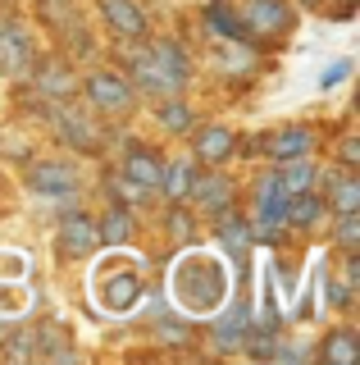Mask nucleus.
Instances as JSON below:
<instances>
[{"instance_id":"1","label":"nucleus","mask_w":360,"mask_h":365,"mask_svg":"<svg viewBox=\"0 0 360 365\" xmlns=\"http://www.w3.org/2000/svg\"><path fill=\"white\" fill-rule=\"evenodd\" d=\"M132 78L142 83V91H155V96H178L192 78V60L183 55L178 41H155L151 51H142L132 60Z\"/></svg>"},{"instance_id":"2","label":"nucleus","mask_w":360,"mask_h":365,"mask_svg":"<svg viewBox=\"0 0 360 365\" xmlns=\"http://www.w3.org/2000/svg\"><path fill=\"white\" fill-rule=\"evenodd\" d=\"M223 292H228V274L206 256H187L183 265L174 269V297L187 302V306H196V311L201 306H215Z\"/></svg>"},{"instance_id":"3","label":"nucleus","mask_w":360,"mask_h":365,"mask_svg":"<svg viewBox=\"0 0 360 365\" xmlns=\"http://www.w3.org/2000/svg\"><path fill=\"white\" fill-rule=\"evenodd\" d=\"M87 101H92L100 114H123L132 106V87H128V78L115 73V68H96V73L87 78Z\"/></svg>"},{"instance_id":"4","label":"nucleus","mask_w":360,"mask_h":365,"mask_svg":"<svg viewBox=\"0 0 360 365\" xmlns=\"http://www.w3.org/2000/svg\"><path fill=\"white\" fill-rule=\"evenodd\" d=\"M242 28L255 37H278L292 28V5L287 0H246L242 5Z\"/></svg>"},{"instance_id":"5","label":"nucleus","mask_w":360,"mask_h":365,"mask_svg":"<svg viewBox=\"0 0 360 365\" xmlns=\"http://www.w3.org/2000/svg\"><path fill=\"white\" fill-rule=\"evenodd\" d=\"M28 187L41 192V197H73L78 174L69 165H60V160H37V165L28 169Z\"/></svg>"},{"instance_id":"6","label":"nucleus","mask_w":360,"mask_h":365,"mask_svg":"<svg viewBox=\"0 0 360 365\" xmlns=\"http://www.w3.org/2000/svg\"><path fill=\"white\" fill-rule=\"evenodd\" d=\"M0 68L5 73H28L32 68V41L23 23H0Z\"/></svg>"},{"instance_id":"7","label":"nucleus","mask_w":360,"mask_h":365,"mask_svg":"<svg viewBox=\"0 0 360 365\" xmlns=\"http://www.w3.org/2000/svg\"><path fill=\"white\" fill-rule=\"evenodd\" d=\"M260 146H265V155H274L278 165H283V160H301V155L314 151V133L301 128V123H292V128H278L274 137H265Z\"/></svg>"},{"instance_id":"8","label":"nucleus","mask_w":360,"mask_h":365,"mask_svg":"<svg viewBox=\"0 0 360 365\" xmlns=\"http://www.w3.org/2000/svg\"><path fill=\"white\" fill-rule=\"evenodd\" d=\"M137 297H142V283H137V274H132V269L110 274V279L100 283V306L115 311V315H128L132 306H137Z\"/></svg>"},{"instance_id":"9","label":"nucleus","mask_w":360,"mask_h":365,"mask_svg":"<svg viewBox=\"0 0 360 365\" xmlns=\"http://www.w3.org/2000/svg\"><path fill=\"white\" fill-rule=\"evenodd\" d=\"M60 242L73 251V256H87V251H96L100 247V228L96 220H87V215H64L60 220Z\"/></svg>"},{"instance_id":"10","label":"nucleus","mask_w":360,"mask_h":365,"mask_svg":"<svg viewBox=\"0 0 360 365\" xmlns=\"http://www.w3.org/2000/svg\"><path fill=\"white\" fill-rule=\"evenodd\" d=\"M100 14H105V23L119 37H146V14L132 0H100Z\"/></svg>"},{"instance_id":"11","label":"nucleus","mask_w":360,"mask_h":365,"mask_svg":"<svg viewBox=\"0 0 360 365\" xmlns=\"http://www.w3.org/2000/svg\"><path fill=\"white\" fill-rule=\"evenodd\" d=\"M187 197H196L210 215H223L228 201H233V182L223 174H206V178H192V192H187Z\"/></svg>"},{"instance_id":"12","label":"nucleus","mask_w":360,"mask_h":365,"mask_svg":"<svg viewBox=\"0 0 360 365\" xmlns=\"http://www.w3.org/2000/svg\"><path fill=\"white\" fill-rule=\"evenodd\" d=\"M246 329H251V306L238 302V306H228V315L215 319V342H219L223 351H233V347H242Z\"/></svg>"},{"instance_id":"13","label":"nucleus","mask_w":360,"mask_h":365,"mask_svg":"<svg viewBox=\"0 0 360 365\" xmlns=\"http://www.w3.org/2000/svg\"><path fill=\"white\" fill-rule=\"evenodd\" d=\"M233 146H238V137L223 128V123L196 133V160H206V165H223V160L233 155Z\"/></svg>"},{"instance_id":"14","label":"nucleus","mask_w":360,"mask_h":365,"mask_svg":"<svg viewBox=\"0 0 360 365\" xmlns=\"http://www.w3.org/2000/svg\"><path fill=\"white\" fill-rule=\"evenodd\" d=\"M55 128H60V137L69 146H78V151H96V146H100L96 128L87 123V114H78V110H64L60 119H55Z\"/></svg>"},{"instance_id":"15","label":"nucleus","mask_w":360,"mask_h":365,"mask_svg":"<svg viewBox=\"0 0 360 365\" xmlns=\"http://www.w3.org/2000/svg\"><path fill=\"white\" fill-rule=\"evenodd\" d=\"M160 169L164 165L151 151H128V160H123V178L137 182L142 192H155V187H160Z\"/></svg>"},{"instance_id":"16","label":"nucleus","mask_w":360,"mask_h":365,"mask_svg":"<svg viewBox=\"0 0 360 365\" xmlns=\"http://www.w3.org/2000/svg\"><path fill=\"white\" fill-rule=\"evenodd\" d=\"M37 91H46V96H55V101L73 96V68L64 64V60H46V64H37Z\"/></svg>"},{"instance_id":"17","label":"nucleus","mask_w":360,"mask_h":365,"mask_svg":"<svg viewBox=\"0 0 360 365\" xmlns=\"http://www.w3.org/2000/svg\"><path fill=\"white\" fill-rule=\"evenodd\" d=\"M319 215H324V205L310 192H287L283 197V224H292V228H310Z\"/></svg>"},{"instance_id":"18","label":"nucleus","mask_w":360,"mask_h":365,"mask_svg":"<svg viewBox=\"0 0 360 365\" xmlns=\"http://www.w3.org/2000/svg\"><path fill=\"white\" fill-rule=\"evenodd\" d=\"M219 237H223V247L233 251V256H246L251 251V242H255V228L242 220V215H228L223 210V220H219Z\"/></svg>"},{"instance_id":"19","label":"nucleus","mask_w":360,"mask_h":365,"mask_svg":"<svg viewBox=\"0 0 360 365\" xmlns=\"http://www.w3.org/2000/svg\"><path fill=\"white\" fill-rule=\"evenodd\" d=\"M206 28L215 32L219 41H246V28H242V19L233 14L228 5H210V9H206Z\"/></svg>"},{"instance_id":"20","label":"nucleus","mask_w":360,"mask_h":365,"mask_svg":"<svg viewBox=\"0 0 360 365\" xmlns=\"http://www.w3.org/2000/svg\"><path fill=\"white\" fill-rule=\"evenodd\" d=\"M100 228V242H105V247H123V242H128V233H132V215H128V205H110V215H105V220H100L96 224Z\"/></svg>"},{"instance_id":"21","label":"nucleus","mask_w":360,"mask_h":365,"mask_svg":"<svg viewBox=\"0 0 360 365\" xmlns=\"http://www.w3.org/2000/svg\"><path fill=\"white\" fill-rule=\"evenodd\" d=\"M274 178H278V187H283V192H310V182H314V165H310L306 155H301V160H283Z\"/></svg>"},{"instance_id":"22","label":"nucleus","mask_w":360,"mask_h":365,"mask_svg":"<svg viewBox=\"0 0 360 365\" xmlns=\"http://www.w3.org/2000/svg\"><path fill=\"white\" fill-rule=\"evenodd\" d=\"M192 178H196V169L187 165V160H174V165L160 169V192L178 201V197H187V192H192Z\"/></svg>"},{"instance_id":"23","label":"nucleus","mask_w":360,"mask_h":365,"mask_svg":"<svg viewBox=\"0 0 360 365\" xmlns=\"http://www.w3.org/2000/svg\"><path fill=\"white\" fill-rule=\"evenodd\" d=\"M324 361H333V365H356L360 361V342H356L351 329L329 334V342H324Z\"/></svg>"},{"instance_id":"24","label":"nucleus","mask_w":360,"mask_h":365,"mask_svg":"<svg viewBox=\"0 0 360 365\" xmlns=\"http://www.w3.org/2000/svg\"><path fill=\"white\" fill-rule=\"evenodd\" d=\"M160 123H164V133H192V106H187V101H174L169 96L164 106H160Z\"/></svg>"},{"instance_id":"25","label":"nucleus","mask_w":360,"mask_h":365,"mask_svg":"<svg viewBox=\"0 0 360 365\" xmlns=\"http://www.w3.org/2000/svg\"><path fill=\"white\" fill-rule=\"evenodd\" d=\"M333 210L337 215H346V210H360V182L351 174H342L333 182Z\"/></svg>"},{"instance_id":"26","label":"nucleus","mask_w":360,"mask_h":365,"mask_svg":"<svg viewBox=\"0 0 360 365\" xmlns=\"http://www.w3.org/2000/svg\"><path fill=\"white\" fill-rule=\"evenodd\" d=\"M337 242H342L346 251L360 247V215H356V210H346L342 220H337Z\"/></svg>"},{"instance_id":"27","label":"nucleus","mask_w":360,"mask_h":365,"mask_svg":"<svg viewBox=\"0 0 360 365\" xmlns=\"http://www.w3.org/2000/svg\"><path fill=\"white\" fill-rule=\"evenodd\" d=\"M169 233H174L178 242H192V215L174 210V215H169Z\"/></svg>"},{"instance_id":"28","label":"nucleus","mask_w":360,"mask_h":365,"mask_svg":"<svg viewBox=\"0 0 360 365\" xmlns=\"http://www.w3.org/2000/svg\"><path fill=\"white\" fill-rule=\"evenodd\" d=\"M346 73H351V60H337V64H329V68L319 73V87H337Z\"/></svg>"},{"instance_id":"29","label":"nucleus","mask_w":360,"mask_h":365,"mask_svg":"<svg viewBox=\"0 0 360 365\" xmlns=\"http://www.w3.org/2000/svg\"><path fill=\"white\" fill-rule=\"evenodd\" d=\"M329 302L342 311V306H351V283H329Z\"/></svg>"},{"instance_id":"30","label":"nucleus","mask_w":360,"mask_h":365,"mask_svg":"<svg viewBox=\"0 0 360 365\" xmlns=\"http://www.w3.org/2000/svg\"><path fill=\"white\" fill-rule=\"evenodd\" d=\"M360 160V142H342V165H356Z\"/></svg>"}]
</instances>
